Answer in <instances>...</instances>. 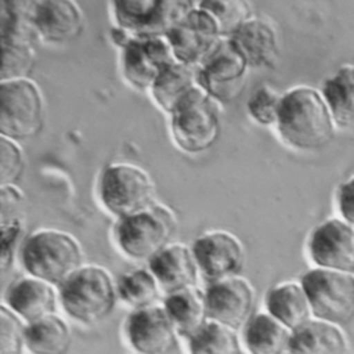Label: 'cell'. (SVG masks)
Returning <instances> with one entry per match:
<instances>
[{"label":"cell","mask_w":354,"mask_h":354,"mask_svg":"<svg viewBox=\"0 0 354 354\" xmlns=\"http://www.w3.org/2000/svg\"><path fill=\"white\" fill-rule=\"evenodd\" d=\"M230 39L243 54L249 68H271L275 65L278 36L268 21L252 17Z\"/></svg>","instance_id":"obj_20"},{"label":"cell","mask_w":354,"mask_h":354,"mask_svg":"<svg viewBox=\"0 0 354 354\" xmlns=\"http://www.w3.org/2000/svg\"><path fill=\"white\" fill-rule=\"evenodd\" d=\"M176 61L167 36L130 37L120 47L122 76L136 90L149 91L162 72Z\"/></svg>","instance_id":"obj_10"},{"label":"cell","mask_w":354,"mask_h":354,"mask_svg":"<svg viewBox=\"0 0 354 354\" xmlns=\"http://www.w3.org/2000/svg\"><path fill=\"white\" fill-rule=\"evenodd\" d=\"M148 268L165 295L198 285L201 272L191 246L171 242L149 261Z\"/></svg>","instance_id":"obj_19"},{"label":"cell","mask_w":354,"mask_h":354,"mask_svg":"<svg viewBox=\"0 0 354 354\" xmlns=\"http://www.w3.org/2000/svg\"><path fill=\"white\" fill-rule=\"evenodd\" d=\"M30 19L39 39L54 44L76 39L84 26L83 12L72 0L32 1Z\"/></svg>","instance_id":"obj_17"},{"label":"cell","mask_w":354,"mask_h":354,"mask_svg":"<svg viewBox=\"0 0 354 354\" xmlns=\"http://www.w3.org/2000/svg\"><path fill=\"white\" fill-rule=\"evenodd\" d=\"M249 64L230 37H221L199 64L201 86L220 104L235 100L242 91Z\"/></svg>","instance_id":"obj_11"},{"label":"cell","mask_w":354,"mask_h":354,"mask_svg":"<svg viewBox=\"0 0 354 354\" xmlns=\"http://www.w3.org/2000/svg\"><path fill=\"white\" fill-rule=\"evenodd\" d=\"M201 277L207 282H216L238 277L245 266V249L232 232L214 230L206 231L191 245Z\"/></svg>","instance_id":"obj_13"},{"label":"cell","mask_w":354,"mask_h":354,"mask_svg":"<svg viewBox=\"0 0 354 354\" xmlns=\"http://www.w3.org/2000/svg\"><path fill=\"white\" fill-rule=\"evenodd\" d=\"M196 3L188 0H119L112 1L115 26L130 37L166 36Z\"/></svg>","instance_id":"obj_9"},{"label":"cell","mask_w":354,"mask_h":354,"mask_svg":"<svg viewBox=\"0 0 354 354\" xmlns=\"http://www.w3.org/2000/svg\"><path fill=\"white\" fill-rule=\"evenodd\" d=\"M337 205L342 218L354 227V176L339 187Z\"/></svg>","instance_id":"obj_36"},{"label":"cell","mask_w":354,"mask_h":354,"mask_svg":"<svg viewBox=\"0 0 354 354\" xmlns=\"http://www.w3.org/2000/svg\"><path fill=\"white\" fill-rule=\"evenodd\" d=\"M123 330L136 354H171L178 347L180 335L162 304L131 310Z\"/></svg>","instance_id":"obj_12"},{"label":"cell","mask_w":354,"mask_h":354,"mask_svg":"<svg viewBox=\"0 0 354 354\" xmlns=\"http://www.w3.org/2000/svg\"><path fill=\"white\" fill-rule=\"evenodd\" d=\"M58 300L71 319L94 325L113 313L119 297L116 282L106 268L83 264L58 286Z\"/></svg>","instance_id":"obj_3"},{"label":"cell","mask_w":354,"mask_h":354,"mask_svg":"<svg viewBox=\"0 0 354 354\" xmlns=\"http://www.w3.org/2000/svg\"><path fill=\"white\" fill-rule=\"evenodd\" d=\"M199 6L209 11L216 19L221 37H231L238 28L252 18V8L243 0H206Z\"/></svg>","instance_id":"obj_31"},{"label":"cell","mask_w":354,"mask_h":354,"mask_svg":"<svg viewBox=\"0 0 354 354\" xmlns=\"http://www.w3.org/2000/svg\"><path fill=\"white\" fill-rule=\"evenodd\" d=\"M300 283L308 297L313 318L346 325L354 318V274L313 267Z\"/></svg>","instance_id":"obj_7"},{"label":"cell","mask_w":354,"mask_h":354,"mask_svg":"<svg viewBox=\"0 0 354 354\" xmlns=\"http://www.w3.org/2000/svg\"><path fill=\"white\" fill-rule=\"evenodd\" d=\"M162 306L178 335L185 339L209 321L205 290H201L198 286L165 295Z\"/></svg>","instance_id":"obj_25"},{"label":"cell","mask_w":354,"mask_h":354,"mask_svg":"<svg viewBox=\"0 0 354 354\" xmlns=\"http://www.w3.org/2000/svg\"><path fill=\"white\" fill-rule=\"evenodd\" d=\"M24 221L17 216L1 217V249H0V267L1 271H7L18 256L22 243Z\"/></svg>","instance_id":"obj_35"},{"label":"cell","mask_w":354,"mask_h":354,"mask_svg":"<svg viewBox=\"0 0 354 354\" xmlns=\"http://www.w3.org/2000/svg\"><path fill=\"white\" fill-rule=\"evenodd\" d=\"M71 344L69 324L57 313L26 325V350L32 354H66Z\"/></svg>","instance_id":"obj_27"},{"label":"cell","mask_w":354,"mask_h":354,"mask_svg":"<svg viewBox=\"0 0 354 354\" xmlns=\"http://www.w3.org/2000/svg\"><path fill=\"white\" fill-rule=\"evenodd\" d=\"M26 322L7 306H0V354H22L26 348Z\"/></svg>","instance_id":"obj_33"},{"label":"cell","mask_w":354,"mask_h":354,"mask_svg":"<svg viewBox=\"0 0 354 354\" xmlns=\"http://www.w3.org/2000/svg\"><path fill=\"white\" fill-rule=\"evenodd\" d=\"M0 191H1V213L15 207L24 198V194L18 188V185H4V187H0Z\"/></svg>","instance_id":"obj_37"},{"label":"cell","mask_w":354,"mask_h":354,"mask_svg":"<svg viewBox=\"0 0 354 354\" xmlns=\"http://www.w3.org/2000/svg\"><path fill=\"white\" fill-rule=\"evenodd\" d=\"M282 94L268 84L257 86L246 101L250 119L260 126H275Z\"/></svg>","instance_id":"obj_32"},{"label":"cell","mask_w":354,"mask_h":354,"mask_svg":"<svg viewBox=\"0 0 354 354\" xmlns=\"http://www.w3.org/2000/svg\"><path fill=\"white\" fill-rule=\"evenodd\" d=\"M264 311L290 330L313 318L306 290L300 282L295 281H285L270 288L264 296Z\"/></svg>","instance_id":"obj_21"},{"label":"cell","mask_w":354,"mask_h":354,"mask_svg":"<svg viewBox=\"0 0 354 354\" xmlns=\"http://www.w3.org/2000/svg\"><path fill=\"white\" fill-rule=\"evenodd\" d=\"M307 252L315 267L354 274V227L328 218L310 234Z\"/></svg>","instance_id":"obj_16"},{"label":"cell","mask_w":354,"mask_h":354,"mask_svg":"<svg viewBox=\"0 0 354 354\" xmlns=\"http://www.w3.org/2000/svg\"><path fill=\"white\" fill-rule=\"evenodd\" d=\"M43 124L44 100L36 82H0V136L19 142L40 133Z\"/></svg>","instance_id":"obj_8"},{"label":"cell","mask_w":354,"mask_h":354,"mask_svg":"<svg viewBox=\"0 0 354 354\" xmlns=\"http://www.w3.org/2000/svg\"><path fill=\"white\" fill-rule=\"evenodd\" d=\"M1 304L7 306L26 324H30L57 313L59 304L58 288L43 279L24 275L15 278L7 286Z\"/></svg>","instance_id":"obj_18"},{"label":"cell","mask_w":354,"mask_h":354,"mask_svg":"<svg viewBox=\"0 0 354 354\" xmlns=\"http://www.w3.org/2000/svg\"><path fill=\"white\" fill-rule=\"evenodd\" d=\"M98 198L104 209L119 220L156 202L155 184L149 173L138 165L116 162L101 171Z\"/></svg>","instance_id":"obj_6"},{"label":"cell","mask_w":354,"mask_h":354,"mask_svg":"<svg viewBox=\"0 0 354 354\" xmlns=\"http://www.w3.org/2000/svg\"><path fill=\"white\" fill-rule=\"evenodd\" d=\"M205 299L207 318L235 330L242 329L256 313L254 289L241 275L207 283Z\"/></svg>","instance_id":"obj_14"},{"label":"cell","mask_w":354,"mask_h":354,"mask_svg":"<svg viewBox=\"0 0 354 354\" xmlns=\"http://www.w3.org/2000/svg\"><path fill=\"white\" fill-rule=\"evenodd\" d=\"M176 231L174 212L160 202H153L138 213L119 218L113 228V238L118 249L126 257L149 261L171 243Z\"/></svg>","instance_id":"obj_4"},{"label":"cell","mask_w":354,"mask_h":354,"mask_svg":"<svg viewBox=\"0 0 354 354\" xmlns=\"http://www.w3.org/2000/svg\"><path fill=\"white\" fill-rule=\"evenodd\" d=\"M335 120L322 94L308 86L282 93L275 129L281 140L299 151L326 147L335 134Z\"/></svg>","instance_id":"obj_1"},{"label":"cell","mask_w":354,"mask_h":354,"mask_svg":"<svg viewBox=\"0 0 354 354\" xmlns=\"http://www.w3.org/2000/svg\"><path fill=\"white\" fill-rule=\"evenodd\" d=\"M221 104L203 87L191 91L169 115L170 136L185 153H201L214 145L221 133Z\"/></svg>","instance_id":"obj_5"},{"label":"cell","mask_w":354,"mask_h":354,"mask_svg":"<svg viewBox=\"0 0 354 354\" xmlns=\"http://www.w3.org/2000/svg\"><path fill=\"white\" fill-rule=\"evenodd\" d=\"M36 62V50L30 43L1 41L0 82L30 79Z\"/></svg>","instance_id":"obj_30"},{"label":"cell","mask_w":354,"mask_h":354,"mask_svg":"<svg viewBox=\"0 0 354 354\" xmlns=\"http://www.w3.org/2000/svg\"><path fill=\"white\" fill-rule=\"evenodd\" d=\"M321 94L332 113L335 124L354 127V64L343 65L322 86Z\"/></svg>","instance_id":"obj_26"},{"label":"cell","mask_w":354,"mask_h":354,"mask_svg":"<svg viewBox=\"0 0 354 354\" xmlns=\"http://www.w3.org/2000/svg\"><path fill=\"white\" fill-rule=\"evenodd\" d=\"M180 62L199 65L221 39L213 15L199 3L166 35Z\"/></svg>","instance_id":"obj_15"},{"label":"cell","mask_w":354,"mask_h":354,"mask_svg":"<svg viewBox=\"0 0 354 354\" xmlns=\"http://www.w3.org/2000/svg\"><path fill=\"white\" fill-rule=\"evenodd\" d=\"M288 354H348V343L339 325L311 318L292 330Z\"/></svg>","instance_id":"obj_22"},{"label":"cell","mask_w":354,"mask_h":354,"mask_svg":"<svg viewBox=\"0 0 354 354\" xmlns=\"http://www.w3.org/2000/svg\"><path fill=\"white\" fill-rule=\"evenodd\" d=\"M0 187L17 185L25 170L24 151L18 141L0 136Z\"/></svg>","instance_id":"obj_34"},{"label":"cell","mask_w":354,"mask_h":354,"mask_svg":"<svg viewBox=\"0 0 354 354\" xmlns=\"http://www.w3.org/2000/svg\"><path fill=\"white\" fill-rule=\"evenodd\" d=\"M241 330L248 354H288L292 330L267 311L254 313Z\"/></svg>","instance_id":"obj_23"},{"label":"cell","mask_w":354,"mask_h":354,"mask_svg":"<svg viewBox=\"0 0 354 354\" xmlns=\"http://www.w3.org/2000/svg\"><path fill=\"white\" fill-rule=\"evenodd\" d=\"M118 297L131 310L158 304L162 289L149 268H133L116 281Z\"/></svg>","instance_id":"obj_29"},{"label":"cell","mask_w":354,"mask_h":354,"mask_svg":"<svg viewBox=\"0 0 354 354\" xmlns=\"http://www.w3.org/2000/svg\"><path fill=\"white\" fill-rule=\"evenodd\" d=\"M18 259L26 275L58 288L83 266V250L69 232L40 228L24 238Z\"/></svg>","instance_id":"obj_2"},{"label":"cell","mask_w":354,"mask_h":354,"mask_svg":"<svg viewBox=\"0 0 354 354\" xmlns=\"http://www.w3.org/2000/svg\"><path fill=\"white\" fill-rule=\"evenodd\" d=\"M188 354H243L238 330L214 321H206L187 337Z\"/></svg>","instance_id":"obj_28"},{"label":"cell","mask_w":354,"mask_h":354,"mask_svg":"<svg viewBox=\"0 0 354 354\" xmlns=\"http://www.w3.org/2000/svg\"><path fill=\"white\" fill-rule=\"evenodd\" d=\"M201 86L199 65L176 61L156 79L149 94L159 109L170 115L191 91Z\"/></svg>","instance_id":"obj_24"}]
</instances>
